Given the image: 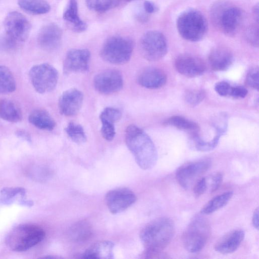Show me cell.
I'll return each mask as SVG.
<instances>
[{
    "mask_svg": "<svg viewBox=\"0 0 259 259\" xmlns=\"http://www.w3.org/2000/svg\"><path fill=\"white\" fill-rule=\"evenodd\" d=\"M177 28L185 40L195 42L206 35L208 24L204 16L197 10L190 9L181 13L177 20Z\"/></svg>",
    "mask_w": 259,
    "mask_h": 259,
    "instance_id": "cell-5",
    "label": "cell"
},
{
    "mask_svg": "<svg viewBox=\"0 0 259 259\" xmlns=\"http://www.w3.org/2000/svg\"><path fill=\"white\" fill-rule=\"evenodd\" d=\"M122 116L121 112L117 108L111 107L105 108L100 115L101 122V133L106 141H112L115 136V123Z\"/></svg>",
    "mask_w": 259,
    "mask_h": 259,
    "instance_id": "cell-18",
    "label": "cell"
},
{
    "mask_svg": "<svg viewBox=\"0 0 259 259\" xmlns=\"http://www.w3.org/2000/svg\"><path fill=\"white\" fill-rule=\"evenodd\" d=\"M134 49L133 40L128 37L115 35L104 42L100 51L102 58L108 63L121 65L131 59Z\"/></svg>",
    "mask_w": 259,
    "mask_h": 259,
    "instance_id": "cell-7",
    "label": "cell"
},
{
    "mask_svg": "<svg viewBox=\"0 0 259 259\" xmlns=\"http://www.w3.org/2000/svg\"><path fill=\"white\" fill-rule=\"evenodd\" d=\"M20 106L13 101L4 99L0 100V117L10 122H18L22 119Z\"/></svg>",
    "mask_w": 259,
    "mask_h": 259,
    "instance_id": "cell-25",
    "label": "cell"
},
{
    "mask_svg": "<svg viewBox=\"0 0 259 259\" xmlns=\"http://www.w3.org/2000/svg\"><path fill=\"white\" fill-rule=\"evenodd\" d=\"M18 4L23 11L34 15L44 14L51 9L46 0H18Z\"/></svg>",
    "mask_w": 259,
    "mask_h": 259,
    "instance_id": "cell-28",
    "label": "cell"
},
{
    "mask_svg": "<svg viewBox=\"0 0 259 259\" xmlns=\"http://www.w3.org/2000/svg\"><path fill=\"white\" fill-rule=\"evenodd\" d=\"M28 120L34 126L42 130L51 131L56 126V122L53 118L44 109L33 110L28 116Z\"/></svg>",
    "mask_w": 259,
    "mask_h": 259,
    "instance_id": "cell-24",
    "label": "cell"
},
{
    "mask_svg": "<svg viewBox=\"0 0 259 259\" xmlns=\"http://www.w3.org/2000/svg\"><path fill=\"white\" fill-rule=\"evenodd\" d=\"M83 100V95L79 90L73 88L65 91L58 101L60 113L66 116L76 115L82 107Z\"/></svg>",
    "mask_w": 259,
    "mask_h": 259,
    "instance_id": "cell-16",
    "label": "cell"
},
{
    "mask_svg": "<svg viewBox=\"0 0 259 259\" xmlns=\"http://www.w3.org/2000/svg\"><path fill=\"white\" fill-rule=\"evenodd\" d=\"M232 86L226 81H220L218 82L215 87V92L221 96H230Z\"/></svg>",
    "mask_w": 259,
    "mask_h": 259,
    "instance_id": "cell-38",
    "label": "cell"
},
{
    "mask_svg": "<svg viewBox=\"0 0 259 259\" xmlns=\"http://www.w3.org/2000/svg\"><path fill=\"white\" fill-rule=\"evenodd\" d=\"M205 96V93L202 90H189L186 92L185 100L190 106H195L200 103Z\"/></svg>",
    "mask_w": 259,
    "mask_h": 259,
    "instance_id": "cell-35",
    "label": "cell"
},
{
    "mask_svg": "<svg viewBox=\"0 0 259 259\" xmlns=\"http://www.w3.org/2000/svg\"><path fill=\"white\" fill-rule=\"evenodd\" d=\"M63 18L71 29L75 32H83L87 28V24L79 16L76 0H69L67 8L63 13Z\"/></svg>",
    "mask_w": 259,
    "mask_h": 259,
    "instance_id": "cell-23",
    "label": "cell"
},
{
    "mask_svg": "<svg viewBox=\"0 0 259 259\" xmlns=\"http://www.w3.org/2000/svg\"><path fill=\"white\" fill-rule=\"evenodd\" d=\"M247 41L252 46L257 47L258 46V28L256 26L248 27L245 35Z\"/></svg>",
    "mask_w": 259,
    "mask_h": 259,
    "instance_id": "cell-37",
    "label": "cell"
},
{
    "mask_svg": "<svg viewBox=\"0 0 259 259\" xmlns=\"http://www.w3.org/2000/svg\"><path fill=\"white\" fill-rule=\"evenodd\" d=\"M137 197L130 189L119 188L108 191L105 201L109 210L113 214L120 213L135 203Z\"/></svg>",
    "mask_w": 259,
    "mask_h": 259,
    "instance_id": "cell-13",
    "label": "cell"
},
{
    "mask_svg": "<svg viewBox=\"0 0 259 259\" xmlns=\"http://www.w3.org/2000/svg\"><path fill=\"white\" fill-rule=\"evenodd\" d=\"M253 14L254 17H255V20L258 23V4H256L253 7Z\"/></svg>",
    "mask_w": 259,
    "mask_h": 259,
    "instance_id": "cell-45",
    "label": "cell"
},
{
    "mask_svg": "<svg viewBox=\"0 0 259 259\" xmlns=\"http://www.w3.org/2000/svg\"><path fill=\"white\" fill-rule=\"evenodd\" d=\"M6 35L3 44L10 49L19 48L28 38L31 24L27 19L17 11L9 13L4 21Z\"/></svg>",
    "mask_w": 259,
    "mask_h": 259,
    "instance_id": "cell-6",
    "label": "cell"
},
{
    "mask_svg": "<svg viewBox=\"0 0 259 259\" xmlns=\"http://www.w3.org/2000/svg\"><path fill=\"white\" fill-rule=\"evenodd\" d=\"M223 178V174L220 172H218L212 176L210 186L211 192H215L218 190L222 183Z\"/></svg>",
    "mask_w": 259,
    "mask_h": 259,
    "instance_id": "cell-41",
    "label": "cell"
},
{
    "mask_svg": "<svg viewBox=\"0 0 259 259\" xmlns=\"http://www.w3.org/2000/svg\"><path fill=\"white\" fill-rule=\"evenodd\" d=\"M252 225L257 230L258 229V208L255 209L252 219Z\"/></svg>",
    "mask_w": 259,
    "mask_h": 259,
    "instance_id": "cell-44",
    "label": "cell"
},
{
    "mask_svg": "<svg viewBox=\"0 0 259 259\" xmlns=\"http://www.w3.org/2000/svg\"><path fill=\"white\" fill-rule=\"evenodd\" d=\"M16 88V81L11 71L7 67L0 65V93H11Z\"/></svg>",
    "mask_w": 259,
    "mask_h": 259,
    "instance_id": "cell-31",
    "label": "cell"
},
{
    "mask_svg": "<svg viewBox=\"0 0 259 259\" xmlns=\"http://www.w3.org/2000/svg\"><path fill=\"white\" fill-rule=\"evenodd\" d=\"M125 142L138 165L143 169L152 168L156 164L157 152L149 136L141 128L131 124L125 131Z\"/></svg>",
    "mask_w": 259,
    "mask_h": 259,
    "instance_id": "cell-1",
    "label": "cell"
},
{
    "mask_svg": "<svg viewBox=\"0 0 259 259\" xmlns=\"http://www.w3.org/2000/svg\"><path fill=\"white\" fill-rule=\"evenodd\" d=\"M210 236V227L209 223L202 217H196L184 232L183 244L189 252H197L205 246Z\"/></svg>",
    "mask_w": 259,
    "mask_h": 259,
    "instance_id": "cell-8",
    "label": "cell"
},
{
    "mask_svg": "<svg viewBox=\"0 0 259 259\" xmlns=\"http://www.w3.org/2000/svg\"><path fill=\"white\" fill-rule=\"evenodd\" d=\"M233 195V192L228 191L216 196L204 205L200 212L208 214L221 209L229 202Z\"/></svg>",
    "mask_w": 259,
    "mask_h": 259,
    "instance_id": "cell-30",
    "label": "cell"
},
{
    "mask_svg": "<svg viewBox=\"0 0 259 259\" xmlns=\"http://www.w3.org/2000/svg\"><path fill=\"white\" fill-rule=\"evenodd\" d=\"M65 132L71 140L77 144H83L87 141L84 129L79 124L70 122L65 127Z\"/></svg>",
    "mask_w": 259,
    "mask_h": 259,
    "instance_id": "cell-32",
    "label": "cell"
},
{
    "mask_svg": "<svg viewBox=\"0 0 259 259\" xmlns=\"http://www.w3.org/2000/svg\"><path fill=\"white\" fill-rule=\"evenodd\" d=\"M26 191L22 187H5L0 192V204L10 205L16 200L18 203L26 198Z\"/></svg>",
    "mask_w": 259,
    "mask_h": 259,
    "instance_id": "cell-29",
    "label": "cell"
},
{
    "mask_svg": "<svg viewBox=\"0 0 259 259\" xmlns=\"http://www.w3.org/2000/svg\"><path fill=\"white\" fill-rule=\"evenodd\" d=\"M114 244L109 241L95 243L81 255L84 258L112 259L114 258Z\"/></svg>",
    "mask_w": 259,
    "mask_h": 259,
    "instance_id": "cell-22",
    "label": "cell"
},
{
    "mask_svg": "<svg viewBox=\"0 0 259 259\" xmlns=\"http://www.w3.org/2000/svg\"><path fill=\"white\" fill-rule=\"evenodd\" d=\"M248 93L247 90L242 86L232 87L230 96L234 98H244Z\"/></svg>",
    "mask_w": 259,
    "mask_h": 259,
    "instance_id": "cell-40",
    "label": "cell"
},
{
    "mask_svg": "<svg viewBox=\"0 0 259 259\" xmlns=\"http://www.w3.org/2000/svg\"><path fill=\"white\" fill-rule=\"evenodd\" d=\"M175 233L172 221L166 217L156 219L142 230L140 238L146 248L145 255L162 252L170 243Z\"/></svg>",
    "mask_w": 259,
    "mask_h": 259,
    "instance_id": "cell-2",
    "label": "cell"
},
{
    "mask_svg": "<svg viewBox=\"0 0 259 259\" xmlns=\"http://www.w3.org/2000/svg\"><path fill=\"white\" fill-rule=\"evenodd\" d=\"M62 37L61 29L57 25L50 23L40 29L37 37V42L42 49L51 52L59 47Z\"/></svg>",
    "mask_w": 259,
    "mask_h": 259,
    "instance_id": "cell-17",
    "label": "cell"
},
{
    "mask_svg": "<svg viewBox=\"0 0 259 259\" xmlns=\"http://www.w3.org/2000/svg\"><path fill=\"white\" fill-rule=\"evenodd\" d=\"M167 77L161 69L155 67L144 69L138 75L137 81L142 87L149 89L162 87L166 82Z\"/></svg>",
    "mask_w": 259,
    "mask_h": 259,
    "instance_id": "cell-19",
    "label": "cell"
},
{
    "mask_svg": "<svg viewBox=\"0 0 259 259\" xmlns=\"http://www.w3.org/2000/svg\"><path fill=\"white\" fill-rule=\"evenodd\" d=\"M121 73L115 69H108L96 74L93 79L95 89L99 93L110 95L119 91L123 87Z\"/></svg>",
    "mask_w": 259,
    "mask_h": 259,
    "instance_id": "cell-12",
    "label": "cell"
},
{
    "mask_svg": "<svg viewBox=\"0 0 259 259\" xmlns=\"http://www.w3.org/2000/svg\"><path fill=\"white\" fill-rule=\"evenodd\" d=\"M211 165V161L208 158L185 163L177 169L176 180L182 187L187 189L210 168Z\"/></svg>",
    "mask_w": 259,
    "mask_h": 259,
    "instance_id": "cell-11",
    "label": "cell"
},
{
    "mask_svg": "<svg viewBox=\"0 0 259 259\" xmlns=\"http://www.w3.org/2000/svg\"><path fill=\"white\" fill-rule=\"evenodd\" d=\"M119 0H85L87 7L97 12H104L116 7Z\"/></svg>",
    "mask_w": 259,
    "mask_h": 259,
    "instance_id": "cell-33",
    "label": "cell"
},
{
    "mask_svg": "<svg viewBox=\"0 0 259 259\" xmlns=\"http://www.w3.org/2000/svg\"><path fill=\"white\" fill-rule=\"evenodd\" d=\"M125 1H128V2H130V1H133V0H125Z\"/></svg>",
    "mask_w": 259,
    "mask_h": 259,
    "instance_id": "cell-46",
    "label": "cell"
},
{
    "mask_svg": "<svg viewBox=\"0 0 259 259\" xmlns=\"http://www.w3.org/2000/svg\"><path fill=\"white\" fill-rule=\"evenodd\" d=\"M93 230L90 224L86 221H80L74 223L69 229L70 239L76 242H83L92 235Z\"/></svg>",
    "mask_w": 259,
    "mask_h": 259,
    "instance_id": "cell-26",
    "label": "cell"
},
{
    "mask_svg": "<svg viewBox=\"0 0 259 259\" xmlns=\"http://www.w3.org/2000/svg\"><path fill=\"white\" fill-rule=\"evenodd\" d=\"M207 189V182L205 178H201L195 183L193 192L194 195L198 197L202 195Z\"/></svg>",
    "mask_w": 259,
    "mask_h": 259,
    "instance_id": "cell-39",
    "label": "cell"
},
{
    "mask_svg": "<svg viewBox=\"0 0 259 259\" xmlns=\"http://www.w3.org/2000/svg\"><path fill=\"white\" fill-rule=\"evenodd\" d=\"M175 65L180 74L191 78L201 75L206 70L205 64L200 58L190 54H183L178 57Z\"/></svg>",
    "mask_w": 259,
    "mask_h": 259,
    "instance_id": "cell-15",
    "label": "cell"
},
{
    "mask_svg": "<svg viewBox=\"0 0 259 259\" xmlns=\"http://www.w3.org/2000/svg\"><path fill=\"white\" fill-rule=\"evenodd\" d=\"M245 232L237 229L230 232L215 243L214 248L216 251L224 254L235 251L244 239Z\"/></svg>",
    "mask_w": 259,
    "mask_h": 259,
    "instance_id": "cell-21",
    "label": "cell"
},
{
    "mask_svg": "<svg viewBox=\"0 0 259 259\" xmlns=\"http://www.w3.org/2000/svg\"><path fill=\"white\" fill-rule=\"evenodd\" d=\"M144 8L145 12L149 14H152L157 10V7L152 2L145 1L144 3Z\"/></svg>",
    "mask_w": 259,
    "mask_h": 259,
    "instance_id": "cell-43",
    "label": "cell"
},
{
    "mask_svg": "<svg viewBox=\"0 0 259 259\" xmlns=\"http://www.w3.org/2000/svg\"><path fill=\"white\" fill-rule=\"evenodd\" d=\"M90 52L85 49H72L65 56L63 71L65 75L74 73H84L89 69Z\"/></svg>",
    "mask_w": 259,
    "mask_h": 259,
    "instance_id": "cell-14",
    "label": "cell"
},
{
    "mask_svg": "<svg viewBox=\"0 0 259 259\" xmlns=\"http://www.w3.org/2000/svg\"><path fill=\"white\" fill-rule=\"evenodd\" d=\"M15 135L17 137L28 143L31 142V136L28 132L24 130H18L16 131Z\"/></svg>",
    "mask_w": 259,
    "mask_h": 259,
    "instance_id": "cell-42",
    "label": "cell"
},
{
    "mask_svg": "<svg viewBox=\"0 0 259 259\" xmlns=\"http://www.w3.org/2000/svg\"><path fill=\"white\" fill-rule=\"evenodd\" d=\"M222 134L217 133L210 141H205L201 139L198 135L192 136L195 148L200 151H209L214 149L218 144Z\"/></svg>",
    "mask_w": 259,
    "mask_h": 259,
    "instance_id": "cell-34",
    "label": "cell"
},
{
    "mask_svg": "<svg viewBox=\"0 0 259 259\" xmlns=\"http://www.w3.org/2000/svg\"><path fill=\"white\" fill-rule=\"evenodd\" d=\"M141 53L144 58L156 61L163 58L167 53L168 46L164 35L157 30L146 32L140 41Z\"/></svg>",
    "mask_w": 259,
    "mask_h": 259,
    "instance_id": "cell-10",
    "label": "cell"
},
{
    "mask_svg": "<svg viewBox=\"0 0 259 259\" xmlns=\"http://www.w3.org/2000/svg\"><path fill=\"white\" fill-rule=\"evenodd\" d=\"M246 83L250 88L258 90L259 88V70L257 67L251 68L246 77Z\"/></svg>",
    "mask_w": 259,
    "mask_h": 259,
    "instance_id": "cell-36",
    "label": "cell"
},
{
    "mask_svg": "<svg viewBox=\"0 0 259 259\" xmlns=\"http://www.w3.org/2000/svg\"><path fill=\"white\" fill-rule=\"evenodd\" d=\"M164 124L190 133L192 136L198 135L199 131V126L197 123L181 116H172L167 118Z\"/></svg>",
    "mask_w": 259,
    "mask_h": 259,
    "instance_id": "cell-27",
    "label": "cell"
},
{
    "mask_svg": "<svg viewBox=\"0 0 259 259\" xmlns=\"http://www.w3.org/2000/svg\"><path fill=\"white\" fill-rule=\"evenodd\" d=\"M210 13L214 25L228 36L235 35L242 20L241 10L225 1L215 3L211 8Z\"/></svg>",
    "mask_w": 259,
    "mask_h": 259,
    "instance_id": "cell-3",
    "label": "cell"
},
{
    "mask_svg": "<svg viewBox=\"0 0 259 259\" xmlns=\"http://www.w3.org/2000/svg\"><path fill=\"white\" fill-rule=\"evenodd\" d=\"M46 233L39 226L32 224H21L14 227L7 235L6 243L12 250L26 251L40 242Z\"/></svg>",
    "mask_w": 259,
    "mask_h": 259,
    "instance_id": "cell-4",
    "label": "cell"
},
{
    "mask_svg": "<svg viewBox=\"0 0 259 259\" xmlns=\"http://www.w3.org/2000/svg\"><path fill=\"white\" fill-rule=\"evenodd\" d=\"M29 77L36 92L45 94L56 88L58 80V73L52 65L48 63H42L34 65L31 68Z\"/></svg>",
    "mask_w": 259,
    "mask_h": 259,
    "instance_id": "cell-9",
    "label": "cell"
},
{
    "mask_svg": "<svg viewBox=\"0 0 259 259\" xmlns=\"http://www.w3.org/2000/svg\"><path fill=\"white\" fill-rule=\"evenodd\" d=\"M208 61L211 69L214 71H225L230 67L233 61L231 51L224 46H218L210 51Z\"/></svg>",
    "mask_w": 259,
    "mask_h": 259,
    "instance_id": "cell-20",
    "label": "cell"
}]
</instances>
